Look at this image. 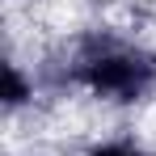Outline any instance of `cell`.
<instances>
[{
    "label": "cell",
    "mask_w": 156,
    "mask_h": 156,
    "mask_svg": "<svg viewBox=\"0 0 156 156\" xmlns=\"http://www.w3.org/2000/svg\"><path fill=\"white\" fill-rule=\"evenodd\" d=\"M80 156H156V148H148L135 131H101L84 139Z\"/></svg>",
    "instance_id": "cell-1"
},
{
    "label": "cell",
    "mask_w": 156,
    "mask_h": 156,
    "mask_svg": "<svg viewBox=\"0 0 156 156\" xmlns=\"http://www.w3.org/2000/svg\"><path fill=\"white\" fill-rule=\"evenodd\" d=\"M42 0H4V13H34Z\"/></svg>",
    "instance_id": "cell-2"
}]
</instances>
